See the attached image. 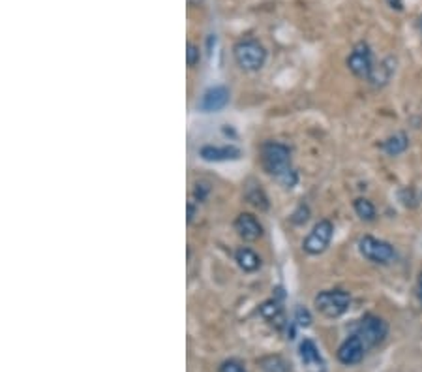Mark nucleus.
I'll return each instance as SVG.
<instances>
[{
    "label": "nucleus",
    "instance_id": "obj_12",
    "mask_svg": "<svg viewBox=\"0 0 422 372\" xmlns=\"http://www.w3.org/2000/svg\"><path fill=\"white\" fill-rule=\"evenodd\" d=\"M201 160L212 162H237L242 158V150L237 145H203L199 149Z\"/></svg>",
    "mask_w": 422,
    "mask_h": 372
},
{
    "label": "nucleus",
    "instance_id": "obj_16",
    "mask_svg": "<svg viewBox=\"0 0 422 372\" xmlns=\"http://www.w3.org/2000/svg\"><path fill=\"white\" fill-rule=\"evenodd\" d=\"M244 198L248 203L259 209V211H267L268 209V198L265 194V190L259 186V184H250L244 192Z\"/></svg>",
    "mask_w": 422,
    "mask_h": 372
},
{
    "label": "nucleus",
    "instance_id": "obj_8",
    "mask_svg": "<svg viewBox=\"0 0 422 372\" xmlns=\"http://www.w3.org/2000/svg\"><path fill=\"white\" fill-rule=\"evenodd\" d=\"M229 102H231V92H229L228 86H211V89H206V91L203 92V96L199 98L197 111H201V113H218V111L228 108Z\"/></svg>",
    "mask_w": 422,
    "mask_h": 372
},
{
    "label": "nucleus",
    "instance_id": "obj_21",
    "mask_svg": "<svg viewBox=\"0 0 422 372\" xmlns=\"http://www.w3.org/2000/svg\"><path fill=\"white\" fill-rule=\"evenodd\" d=\"M293 321H295V326L298 327H310L312 326V314H310V310L304 309V307H297V309H295V316H293Z\"/></svg>",
    "mask_w": 422,
    "mask_h": 372
},
{
    "label": "nucleus",
    "instance_id": "obj_19",
    "mask_svg": "<svg viewBox=\"0 0 422 372\" xmlns=\"http://www.w3.org/2000/svg\"><path fill=\"white\" fill-rule=\"evenodd\" d=\"M186 63H188L190 68H195L201 63L199 46H195L192 41H188V46H186Z\"/></svg>",
    "mask_w": 422,
    "mask_h": 372
},
{
    "label": "nucleus",
    "instance_id": "obj_26",
    "mask_svg": "<svg viewBox=\"0 0 422 372\" xmlns=\"http://www.w3.org/2000/svg\"><path fill=\"white\" fill-rule=\"evenodd\" d=\"M195 217V203L194 201H188V224L194 222Z\"/></svg>",
    "mask_w": 422,
    "mask_h": 372
},
{
    "label": "nucleus",
    "instance_id": "obj_15",
    "mask_svg": "<svg viewBox=\"0 0 422 372\" xmlns=\"http://www.w3.org/2000/svg\"><path fill=\"white\" fill-rule=\"evenodd\" d=\"M381 149L385 150L388 156L404 155L405 150L409 149V138H407V134L396 132L393 134L390 138H387L385 141H383Z\"/></svg>",
    "mask_w": 422,
    "mask_h": 372
},
{
    "label": "nucleus",
    "instance_id": "obj_22",
    "mask_svg": "<svg viewBox=\"0 0 422 372\" xmlns=\"http://www.w3.org/2000/svg\"><path fill=\"white\" fill-rule=\"evenodd\" d=\"M220 372H246L244 365L237 359H228L223 361L222 366H220Z\"/></svg>",
    "mask_w": 422,
    "mask_h": 372
},
{
    "label": "nucleus",
    "instance_id": "obj_7",
    "mask_svg": "<svg viewBox=\"0 0 422 372\" xmlns=\"http://www.w3.org/2000/svg\"><path fill=\"white\" fill-rule=\"evenodd\" d=\"M348 68L355 77L370 81L371 72H374V55H371L370 46L366 41H359L355 44L353 51L349 53L348 57Z\"/></svg>",
    "mask_w": 422,
    "mask_h": 372
},
{
    "label": "nucleus",
    "instance_id": "obj_5",
    "mask_svg": "<svg viewBox=\"0 0 422 372\" xmlns=\"http://www.w3.org/2000/svg\"><path fill=\"white\" fill-rule=\"evenodd\" d=\"M353 333L357 337L364 342V346L370 352L371 348H376L385 340V337L388 335V326L387 321L379 318L376 314H366L362 320H359V323L355 326Z\"/></svg>",
    "mask_w": 422,
    "mask_h": 372
},
{
    "label": "nucleus",
    "instance_id": "obj_1",
    "mask_svg": "<svg viewBox=\"0 0 422 372\" xmlns=\"http://www.w3.org/2000/svg\"><path fill=\"white\" fill-rule=\"evenodd\" d=\"M261 158L263 169L272 175L284 188H295L298 183V173L291 164V149L286 143L279 141H265L261 145Z\"/></svg>",
    "mask_w": 422,
    "mask_h": 372
},
{
    "label": "nucleus",
    "instance_id": "obj_20",
    "mask_svg": "<svg viewBox=\"0 0 422 372\" xmlns=\"http://www.w3.org/2000/svg\"><path fill=\"white\" fill-rule=\"evenodd\" d=\"M308 218H310V207L306 205V203H301V205L293 211L291 222L295 224V226H303V224L308 222Z\"/></svg>",
    "mask_w": 422,
    "mask_h": 372
},
{
    "label": "nucleus",
    "instance_id": "obj_14",
    "mask_svg": "<svg viewBox=\"0 0 422 372\" xmlns=\"http://www.w3.org/2000/svg\"><path fill=\"white\" fill-rule=\"evenodd\" d=\"M235 262L244 273H256V271L261 269L263 264L261 256L256 250H251L250 246H239L235 250Z\"/></svg>",
    "mask_w": 422,
    "mask_h": 372
},
{
    "label": "nucleus",
    "instance_id": "obj_27",
    "mask_svg": "<svg viewBox=\"0 0 422 372\" xmlns=\"http://www.w3.org/2000/svg\"><path fill=\"white\" fill-rule=\"evenodd\" d=\"M421 200H422V194H421Z\"/></svg>",
    "mask_w": 422,
    "mask_h": 372
},
{
    "label": "nucleus",
    "instance_id": "obj_25",
    "mask_svg": "<svg viewBox=\"0 0 422 372\" xmlns=\"http://www.w3.org/2000/svg\"><path fill=\"white\" fill-rule=\"evenodd\" d=\"M388 6L393 8V10H396V12H402L404 10V2L402 0H387Z\"/></svg>",
    "mask_w": 422,
    "mask_h": 372
},
{
    "label": "nucleus",
    "instance_id": "obj_17",
    "mask_svg": "<svg viewBox=\"0 0 422 372\" xmlns=\"http://www.w3.org/2000/svg\"><path fill=\"white\" fill-rule=\"evenodd\" d=\"M353 209L355 212H357V217H359L362 222H374V220H376V205H374L368 198H357V200L353 201Z\"/></svg>",
    "mask_w": 422,
    "mask_h": 372
},
{
    "label": "nucleus",
    "instance_id": "obj_4",
    "mask_svg": "<svg viewBox=\"0 0 422 372\" xmlns=\"http://www.w3.org/2000/svg\"><path fill=\"white\" fill-rule=\"evenodd\" d=\"M359 252L360 256L371 264L377 265H390L396 259V250L390 243L371 235H362L359 239Z\"/></svg>",
    "mask_w": 422,
    "mask_h": 372
},
{
    "label": "nucleus",
    "instance_id": "obj_13",
    "mask_svg": "<svg viewBox=\"0 0 422 372\" xmlns=\"http://www.w3.org/2000/svg\"><path fill=\"white\" fill-rule=\"evenodd\" d=\"M259 314H261L268 323H272L274 327H278V329H284V327L287 326V318H286V312H284V307H282V303H279L276 297L265 301V303L259 307Z\"/></svg>",
    "mask_w": 422,
    "mask_h": 372
},
{
    "label": "nucleus",
    "instance_id": "obj_2",
    "mask_svg": "<svg viewBox=\"0 0 422 372\" xmlns=\"http://www.w3.org/2000/svg\"><path fill=\"white\" fill-rule=\"evenodd\" d=\"M233 58L240 70L259 72L267 63V49L261 41L253 40V38H244L233 46Z\"/></svg>",
    "mask_w": 422,
    "mask_h": 372
},
{
    "label": "nucleus",
    "instance_id": "obj_3",
    "mask_svg": "<svg viewBox=\"0 0 422 372\" xmlns=\"http://www.w3.org/2000/svg\"><path fill=\"white\" fill-rule=\"evenodd\" d=\"M314 307L323 318L336 320L343 316L351 307V293L345 290H325L314 297Z\"/></svg>",
    "mask_w": 422,
    "mask_h": 372
},
{
    "label": "nucleus",
    "instance_id": "obj_23",
    "mask_svg": "<svg viewBox=\"0 0 422 372\" xmlns=\"http://www.w3.org/2000/svg\"><path fill=\"white\" fill-rule=\"evenodd\" d=\"M209 192H211V186L206 183H197L194 188V198L197 200V205H199L201 201H205V198L209 195Z\"/></svg>",
    "mask_w": 422,
    "mask_h": 372
},
{
    "label": "nucleus",
    "instance_id": "obj_10",
    "mask_svg": "<svg viewBox=\"0 0 422 372\" xmlns=\"http://www.w3.org/2000/svg\"><path fill=\"white\" fill-rule=\"evenodd\" d=\"M233 226L237 235L242 240H246V243H256V240H259L265 235L263 224L251 212H240L239 217L235 218Z\"/></svg>",
    "mask_w": 422,
    "mask_h": 372
},
{
    "label": "nucleus",
    "instance_id": "obj_24",
    "mask_svg": "<svg viewBox=\"0 0 422 372\" xmlns=\"http://www.w3.org/2000/svg\"><path fill=\"white\" fill-rule=\"evenodd\" d=\"M416 299H418V303L422 304V269L418 273V278H416Z\"/></svg>",
    "mask_w": 422,
    "mask_h": 372
},
{
    "label": "nucleus",
    "instance_id": "obj_9",
    "mask_svg": "<svg viewBox=\"0 0 422 372\" xmlns=\"http://www.w3.org/2000/svg\"><path fill=\"white\" fill-rule=\"evenodd\" d=\"M298 357L303 361L306 372H327V361L321 355L317 344L312 338H304L298 344Z\"/></svg>",
    "mask_w": 422,
    "mask_h": 372
},
{
    "label": "nucleus",
    "instance_id": "obj_11",
    "mask_svg": "<svg viewBox=\"0 0 422 372\" xmlns=\"http://www.w3.org/2000/svg\"><path fill=\"white\" fill-rule=\"evenodd\" d=\"M366 352L368 348L364 346V342L360 340L357 335H349L342 344H340V348H338V361L342 363V365H359L360 361L364 359Z\"/></svg>",
    "mask_w": 422,
    "mask_h": 372
},
{
    "label": "nucleus",
    "instance_id": "obj_6",
    "mask_svg": "<svg viewBox=\"0 0 422 372\" xmlns=\"http://www.w3.org/2000/svg\"><path fill=\"white\" fill-rule=\"evenodd\" d=\"M332 235H334V224L329 218H323L306 235V239L303 240V250L308 256H321L331 246Z\"/></svg>",
    "mask_w": 422,
    "mask_h": 372
},
{
    "label": "nucleus",
    "instance_id": "obj_18",
    "mask_svg": "<svg viewBox=\"0 0 422 372\" xmlns=\"http://www.w3.org/2000/svg\"><path fill=\"white\" fill-rule=\"evenodd\" d=\"M394 74V66H393V58H387L385 63H381L379 68H374L370 77V83L374 86H381L385 83H388L390 79V75Z\"/></svg>",
    "mask_w": 422,
    "mask_h": 372
}]
</instances>
